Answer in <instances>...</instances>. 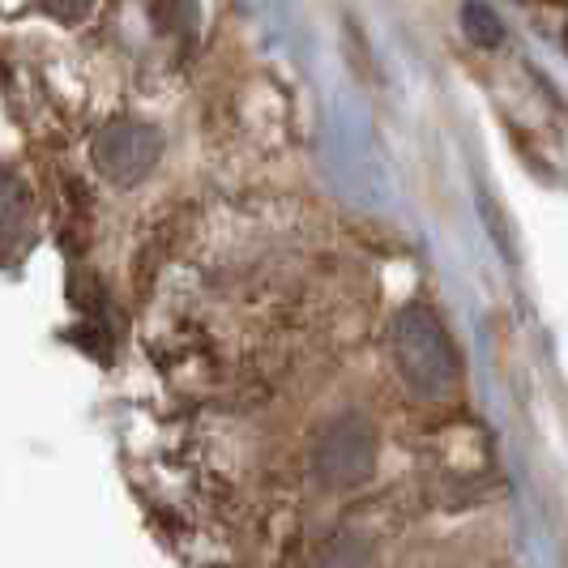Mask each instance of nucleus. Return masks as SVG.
I'll list each match as a JSON object with an SVG mask.
<instances>
[{"label": "nucleus", "mask_w": 568, "mask_h": 568, "mask_svg": "<svg viewBox=\"0 0 568 568\" xmlns=\"http://www.w3.org/2000/svg\"><path fill=\"white\" fill-rule=\"evenodd\" d=\"M565 43H568V34H565Z\"/></svg>", "instance_id": "nucleus-7"}, {"label": "nucleus", "mask_w": 568, "mask_h": 568, "mask_svg": "<svg viewBox=\"0 0 568 568\" xmlns=\"http://www.w3.org/2000/svg\"><path fill=\"white\" fill-rule=\"evenodd\" d=\"M48 13H57V18H82L85 9H90V0H39Z\"/></svg>", "instance_id": "nucleus-6"}, {"label": "nucleus", "mask_w": 568, "mask_h": 568, "mask_svg": "<svg viewBox=\"0 0 568 568\" xmlns=\"http://www.w3.org/2000/svg\"><path fill=\"white\" fill-rule=\"evenodd\" d=\"M94 159H99V168L108 171L112 180H138V175H145V171L154 168V159H159V133L145 129V124L120 120V124H112V129L94 142Z\"/></svg>", "instance_id": "nucleus-3"}, {"label": "nucleus", "mask_w": 568, "mask_h": 568, "mask_svg": "<svg viewBox=\"0 0 568 568\" xmlns=\"http://www.w3.org/2000/svg\"><path fill=\"white\" fill-rule=\"evenodd\" d=\"M466 34L479 43V48H496L500 39H505V27H500V18L487 9V4H466Z\"/></svg>", "instance_id": "nucleus-4"}, {"label": "nucleus", "mask_w": 568, "mask_h": 568, "mask_svg": "<svg viewBox=\"0 0 568 568\" xmlns=\"http://www.w3.org/2000/svg\"><path fill=\"white\" fill-rule=\"evenodd\" d=\"M389 355H394L402 385L427 402L454 394L462 381V355H457L445 321L427 304H410L398 313L394 329H389Z\"/></svg>", "instance_id": "nucleus-1"}, {"label": "nucleus", "mask_w": 568, "mask_h": 568, "mask_svg": "<svg viewBox=\"0 0 568 568\" xmlns=\"http://www.w3.org/2000/svg\"><path fill=\"white\" fill-rule=\"evenodd\" d=\"M372 462H376V427L359 415H342L338 424H329L313 449L316 475L329 487L364 484L372 475Z\"/></svg>", "instance_id": "nucleus-2"}, {"label": "nucleus", "mask_w": 568, "mask_h": 568, "mask_svg": "<svg viewBox=\"0 0 568 568\" xmlns=\"http://www.w3.org/2000/svg\"><path fill=\"white\" fill-rule=\"evenodd\" d=\"M368 565V542L364 539H338L313 568H364Z\"/></svg>", "instance_id": "nucleus-5"}]
</instances>
